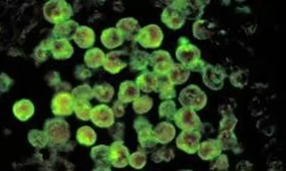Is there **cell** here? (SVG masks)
<instances>
[{
  "mask_svg": "<svg viewBox=\"0 0 286 171\" xmlns=\"http://www.w3.org/2000/svg\"><path fill=\"white\" fill-rule=\"evenodd\" d=\"M204 97L205 94L199 87L191 85L183 90L179 97V102L186 107L198 110L203 108L205 105L206 100L204 99Z\"/></svg>",
  "mask_w": 286,
  "mask_h": 171,
  "instance_id": "cell-1",
  "label": "cell"
},
{
  "mask_svg": "<svg viewBox=\"0 0 286 171\" xmlns=\"http://www.w3.org/2000/svg\"><path fill=\"white\" fill-rule=\"evenodd\" d=\"M131 165L136 169H142L146 164V155L142 152H137L129 158Z\"/></svg>",
  "mask_w": 286,
  "mask_h": 171,
  "instance_id": "cell-12",
  "label": "cell"
},
{
  "mask_svg": "<svg viewBox=\"0 0 286 171\" xmlns=\"http://www.w3.org/2000/svg\"><path fill=\"white\" fill-rule=\"evenodd\" d=\"M172 156H174L173 151L163 148L152 155V160L155 163H160L163 161L169 162Z\"/></svg>",
  "mask_w": 286,
  "mask_h": 171,
  "instance_id": "cell-13",
  "label": "cell"
},
{
  "mask_svg": "<svg viewBox=\"0 0 286 171\" xmlns=\"http://www.w3.org/2000/svg\"><path fill=\"white\" fill-rule=\"evenodd\" d=\"M125 91L121 90L120 94L125 93L124 96L121 97L122 101L125 102H131L133 100H136L139 97L140 91L138 86H136L134 83L132 81L125 82L121 85Z\"/></svg>",
  "mask_w": 286,
  "mask_h": 171,
  "instance_id": "cell-8",
  "label": "cell"
},
{
  "mask_svg": "<svg viewBox=\"0 0 286 171\" xmlns=\"http://www.w3.org/2000/svg\"><path fill=\"white\" fill-rule=\"evenodd\" d=\"M178 67H173V71L170 72L169 78L170 82L174 84H182L188 79L190 73L186 68L177 64Z\"/></svg>",
  "mask_w": 286,
  "mask_h": 171,
  "instance_id": "cell-10",
  "label": "cell"
},
{
  "mask_svg": "<svg viewBox=\"0 0 286 171\" xmlns=\"http://www.w3.org/2000/svg\"><path fill=\"white\" fill-rule=\"evenodd\" d=\"M216 145L215 140H210L202 143L199 148V155L202 159H211L217 156L220 151L218 150V146Z\"/></svg>",
  "mask_w": 286,
  "mask_h": 171,
  "instance_id": "cell-6",
  "label": "cell"
},
{
  "mask_svg": "<svg viewBox=\"0 0 286 171\" xmlns=\"http://www.w3.org/2000/svg\"><path fill=\"white\" fill-rule=\"evenodd\" d=\"M136 83L144 92L150 93L158 89L159 81L157 76L154 73L146 71L137 78Z\"/></svg>",
  "mask_w": 286,
  "mask_h": 171,
  "instance_id": "cell-4",
  "label": "cell"
},
{
  "mask_svg": "<svg viewBox=\"0 0 286 171\" xmlns=\"http://www.w3.org/2000/svg\"><path fill=\"white\" fill-rule=\"evenodd\" d=\"M131 60V66L136 70H143L146 68L150 60V56L148 53L140 51H137L133 54Z\"/></svg>",
  "mask_w": 286,
  "mask_h": 171,
  "instance_id": "cell-9",
  "label": "cell"
},
{
  "mask_svg": "<svg viewBox=\"0 0 286 171\" xmlns=\"http://www.w3.org/2000/svg\"><path fill=\"white\" fill-rule=\"evenodd\" d=\"M135 128L138 134L140 145L144 148H151L158 143L155 138L151 125L143 117H139L135 120Z\"/></svg>",
  "mask_w": 286,
  "mask_h": 171,
  "instance_id": "cell-2",
  "label": "cell"
},
{
  "mask_svg": "<svg viewBox=\"0 0 286 171\" xmlns=\"http://www.w3.org/2000/svg\"><path fill=\"white\" fill-rule=\"evenodd\" d=\"M189 49L186 48L185 50L184 48H181L178 49L177 51V56L178 59L183 63L185 64H191L192 60H196L197 57H200L199 51L192 45H190Z\"/></svg>",
  "mask_w": 286,
  "mask_h": 171,
  "instance_id": "cell-7",
  "label": "cell"
},
{
  "mask_svg": "<svg viewBox=\"0 0 286 171\" xmlns=\"http://www.w3.org/2000/svg\"><path fill=\"white\" fill-rule=\"evenodd\" d=\"M136 100L135 103H133V109L138 114H144L148 112L153 106V101L152 99L147 96L137 98Z\"/></svg>",
  "mask_w": 286,
  "mask_h": 171,
  "instance_id": "cell-11",
  "label": "cell"
},
{
  "mask_svg": "<svg viewBox=\"0 0 286 171\" xmlns=\"http://www.w3.org/2000/svg\"><path fill=\"white\" fill-rule=\"evenodd\" d=\"M170 55L169 53L165 52H155L150 56L151 65L154 67L155 73L164 74L166 70L164 66L170 65V63H163L169 62L171 60V58H167V57Z\"/></svg>",
  "mask_w": 286,
  "mask_h": 171,
  "instance_id": "cell-5",
  "label": "cell"
},
{
  "mask_svg": "<svg viewBox=\"0 0 286 171\" xmlns=\"http://www.w3.org/2000/svg\"><path fill=\"white\" fill-rule=\"evenodd\" d=\"M201 135L199 132L185 131L178 136L177 146L189 154H194L199 150Z\"/></svg>",
  "mask_w": 286,
  "mask_h": 171,
  "instance_id": "cell-3",
  "label": "cell"
}]
</instances>
